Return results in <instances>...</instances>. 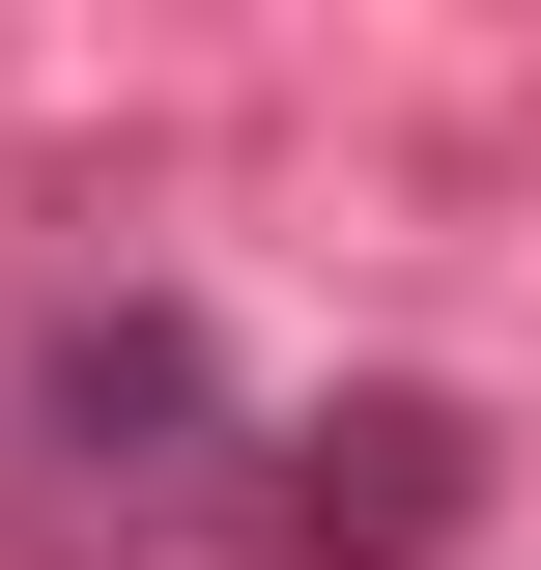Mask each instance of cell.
<instances>
[{
  "label": "cell",
  "instance_id": "obj_1",
  "mask_svg": "<svg viewBox=\"0 0 541 570\" xmlns=\"http://www.w3.org/2000/svg\"><path fill=\"white\" fill-rule=\"evenodd\" d=\"M0 570H285V400L200 285H58L0 343Z\"/></svg>",
  "mask_w": 541,
  "mask_h": 570
},
{
  "label": "cell",
  "instance_id": "obj_2",
  "mask_svg": "<svg viewBox=\"0 0 541 570\" xmlns=\"http://www.w3.org/2000/svg\"><path fill=\"white\" fill-rule=\"evenodd\" d=\"M456 542H484V400L456 371L285 400V570H456Z\"/></svg>",
  "mask_w": 541,
  "mask_h": 570
}]
</instances>
